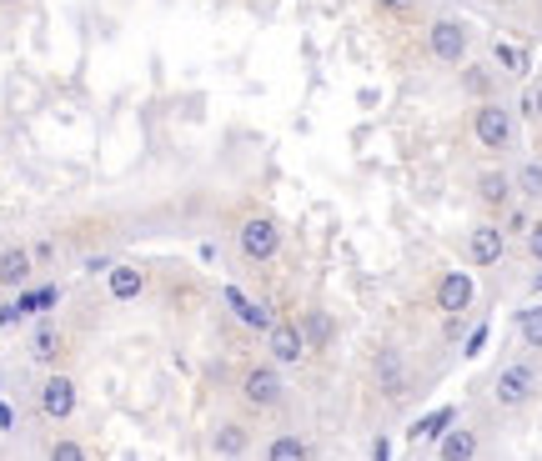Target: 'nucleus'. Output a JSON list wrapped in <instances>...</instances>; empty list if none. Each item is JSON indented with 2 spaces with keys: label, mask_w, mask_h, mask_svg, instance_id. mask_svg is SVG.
I'll return each mask as SVG.
<instances>
[{
  "label": "nucleus",
  "mask_w": 542,
  "mask_h": 461,
  "mask_svg": "<svg viewBox=\"0 0 542 461\" xmlns=\"http://www.w3.org/2000/svg\"><path fill=\"white\" fill-rule=\"evenodd\" d=\"M452 421H457V411H452V406H437V411H427V417L412 426V441H432V436H442Z\"/></svg>",
  "instance_id": "f8f14e48"
},
{
  "label": "nucleus",
  "mask_w": 542,
  "mask_h": 461,
  "mask_svg": "<svg viewBox=\"0 0 542 461\" xmlns=\"http://www.w3.org/2000/svg\"><path fill=\"white\" fill-rule=\"evenodd\" d=\"M302 351H306V336L296 326H271V356L277 362H296Z\"/></svg>",
  "instance_id": "9d476101"
},
{
  "label": "nucleus",
  "mask_w": 542,
  "mask_h": 461,
  "mask_svg": "<svg viewBox=\"0 0 542 461\" xmlns=\"http://www.w3.org/2000/svg\"><path fill=\"white\" fill-rule=\"evenodd\" d=\"M427 45H432L437 60L462 66V56H467V26H462V20H437V26L427 30Z\"/></svg>",
  "instance_id": "7ed1b4c3"
},
{
  "label": "nucleus",
  "mask_w": 542,
  "mask_h": 461,
  "mask_svg": "<svg viewBox=\"0 0 542 461\" xmlns=\"http://www.w3.org/2000/svg\"><path fill=\"white\" fill-rule=\"evenodd\" d=\"M528 251L542 261V221H532V226H528Z\"/></svg>",
  "instance_id": "bb28decb"
},
{
  "label": "nucleus",
  "mask_w": 542,
  "mask_h": 461,
  "mask_svg": "<svg viewBox=\"0 0 542 461\" xmlns=\"http://www.w3.org/2000/svg\"><path fill=\"white\" fill-rule=\"evenodd\" d=\"M473 131L487 151H507L513 146V115H507V106H482L473 115Z\"/></svg>",
  "instance_id": "f257e3e1"
},
{
  "label": "nucleus",
  "mask_w": 542,
  "mask_h": 461,
  "mask_svg": "<svg viewBox=\"0 0 542 461\" xmlns=\"http://www.w3.org/2000/svg\"><path fill=\"white\" fill-rule=\"evenodd\" d=\"M376 377H382V392H387V396H402L407 392V377H402L397 351H382V356H376Z\"/></svg>",
  "instance_id": "9b49d317"
},
{
  "label": "nucleus",
  "mask_w": 542,
  "mask_h": 461,
  "mask_svg": "<svg viewBox=\"0 0 542 461\" xmlns=\"http://www.w3.org/2000/svg\"><path fill=\"white\" fill-rule=\"evenodd\" d=\"M266 457H271V461H302V457H306V447L296 441V436H277V441L266 447Z\"/></svg>",
  "instance_id": "aec40b11"
},
{
  "label": "nucleus",
  "mask_w": 542,
  "mask_h": 461,
  "mask_svg": "<svg viewBox=\"0 0 542 461\" xmlns=\"http://www.w3.org/2000/svg\"><path fill=\"white\" fill-rule=\"evenodd\" d=\"M498 60H502V70H513V76H522V70H528V51H522V45H507V41H502L498 45Z\"/></svg>",
  "instance_id": "4be33fe9"
},
{
  "label": "nucleus",
  "mask_w": 542,
  "mask_h": 461,
  "mask_svg": "<svg viewBox=\"0 0 542 461\" xmlns=\"http://www.w3.org/2000/svg\"><path fill=\"white\" fill-rule=\"evenodd\" d=\"M247 451V436L237 432V426H226L222 436H216V457H241Z\"/></svg>",
  "instance_id": "5701e85b"
},
{
  "label": "nucleus",
  "mask_w": 542,
  "mask_h": 461,
  "mask_svg": "<svg viewBox=\"0 0 542 461\" xmlns=\"http://www.w3.org/2000/svg\"><path fill=\"white\" fill-rule=\"evenodd\" d=\"M26 276H30V251H20V246H15V251L0 256V286H20Z\"/></svg>",
  "instance_id": "4468645a"
},
{
  "label": "nucleus",
  "mask_w": 542,
  "mask_h": 461,
  "mask_svg": "<svg viewBox=\"0 0 542 461\" xmlns=\"http://www.w3.org/2000/svg\"><path fill=\"white\" fill-rule=\"evenodd\" d=\"M51 457H56V461H81L85 451L76 447V441H56V447H51Z\"/></svg>",
  "instance_id": "393cba45"
},
{
  "label": "nucleus",
  "mask_w": 542,
  "mask_h": 461,
  "mask_svg": "<svg viewBox=\"0 0 542 461\" xmlns=\"http://www.w3.org/2000/svg\"><path fill=\"white\" fill-rule=\"evenodd\" d=\"M532 381H538V377H532L528 362L507 366V371L498 377V401H502V406H522V401L532 396Z\"/></svg>",
  "instance_id": "423d86ee"
},
{
  "label": "nucleus",
  "mask_w": 542,
  "mask_h": 461,
  "mask_svg": "<svg viewBox=\"0 0 542 461\" xmlns=\"http://www.w3.org/2000/svg\"><path fill=\"white\" fill-rule=\"evenodd\" d=\"M376 5H382V11H392V15H407V11H412V0H376Z\"/></svg>",
  "instance_id": "cd10ccee"
},
{
  "label": "nucleus",
  "mask_w": 542,
  "mask_h": 461,
  "mask_svg": "<svg viewBox=\"0 0 542 461\" xmlns=\"http://www.w3.org/2000/svg\"><path fill=\"white\" fill-rule=\"evenodd\" d=\"M30 356H36V362H61V331H51V326L36 331L30 336Z\"/></svg>",
  "instance_id": "f3484780"
},
{
  "label": "nucleus",
  "mask_w": 542,
  "mask_h": 461,
  "mask_svg": "<svg viewBox=\"0 0 542 461\" xmlns=\"http://www.w3.org/2000/svg\"><path fill=\"white\" fill-rule=\"evenodd\" d=\"M0 5H15V0H0Z\"/></svg>",
  "instance_id": "7c9ffc66"
},
{
  "label": "nucleus",
  "mask_w": 542,
  "mask_h": 461,
  "mask_svg": "<svg viewBox=\"0 0 542 461\" xmlns=\"http://www.w3.org/2000/svg\"><path fill=\"white\" fill-rule=\"evenodd\" d=\"M467 251H473V266H498L502 261V226H477Z\"/></svg>",
  "instance_id": "6e6552de"
},
{
  "label": "nucleus",
  "mask_w": 542,
  "mask_h": 461,
  "mask_svg": "<svg viewBox=\"0 0 542 461\" xmlns=\"http://www.w3.org/2000/svg\"><path fill=\"white\" fill-rule=\"evenodd\" d=\"M41 411L51 421H66L70 411H76V381H70V377H51V381H45V386H41Z\"/></svg>",
  "instance_id": "39448f33"
},
{
  "label": "nucleus",
  "mask_w": 542,
  "mask_h": 461,
  "mask_svg": "<svg viewBox=\"0 0 542 461\" xmlns=\"http://www.w3.org/2000/svg\"><path fill=\"white\" fill-rule=\"evenodd\" d=\"M226 306L237 311L247 326H256V331H271V311H262L256 301H251V296H241L237 286H226Z\"/></svg>",
  "instance_id": "1a4fd4ad"
},
{
  "label": "nucleus",
  "mask_w": 542,
  "mask_h": 461,
  "mask_svg": "<svg viewBox=\"0 0 542 461\" xmlns=\"http://www.w3.org/2000/svg\"><path fill=\"white\" fill-rule=\"evenodd\" d=\"M532 111H538V115H542V85H538V96H532Z\"/></svg>",
  "instance_id": "c85d7f7f"
},
{
  "label": "nucleus",
  "mask_w": 542,
  "mask_h": 461,
  "mask_svg": "<svg viewBox=\"0 0 542 461\" xmlns=\"http://www.w3.org/2000/svg\"><path fill=\"white\" fill-rule=\"evenodd\" d=\"M517 186H522L528 196H542V166H522L517 171Z\"/></svg>",
  "instance_id": "b1692460"
},
{
  "label": "nucleus",
  "mask_w": 542,
  "mask_h": 461,
  "mask_svg": "<svg viewBox=\"0 0 542 461\" xmlns=\"http://www.w3.org/2000/svg\"><path fill=\"white\" fill-rule=\"evenodd\" d=\"M507 191H513V181H507L502 171H487L482 181H477V196H482L487 206H502V201H507Z\"/></svg>",
  "instance_id": "2eb2a0df"
},
{
  "label": "nucleus",
  "mask_w": 542,
  "mask_h": 461,
  "mask_svg": "<svg viewBox=\"0 0 542 461\" xmlns=\"http://www.w3.org/2000/svg\"><path fill=\"white\" fill-rule=\"evenodd\" d=\"M517 331H522V341H528V346H542V306L522 311V316H517Z\"/></svg>",
  "instance_id": "6ab92c4d"
},
{
  "label": "nucleus",
  "mask_w": 542,
  "mask_h": 461,
  "mask_svg": "<svg viewBox=\"0 0 542 461\" xmlns=\"http://www.w3.org/2000/svg\"><path fill=\"white\" fill-rule=\"evenodd\" d=\"M532 286H538V291H542V271H538V281H532Z\"/></svg>",
  "instance_id": "c756f323"
},
{
  "label": "nucleus",
  "mask_w": 542,
  "mask_h": 461,
  "mask_svg": "<svg viewBox=\"0 0 542 461\" xmlns=\"http://www.w3.org/2000/svg\"><path fill=\"white\" fill-rule=\"evenodd\" d=\"M442 457H447V461L477 457V436H473V432H442Z\"/></svg>",
  "instance_id": "dca6fc26"
},
{
  "label": "nucleus",
  "mask_w": 542,
  "mask_h": 461,
  "mask_svg": "<svg viewBox=\"0 0 542 461\" xmlns=\"http://www.w3.org/2000/svg\"><path fill=\"white\" fill-rule=\"evenodd\" d=\"M241 392H247L251 406H277V401H281V377L271 371V366H256V371L247 377V386H241Z\"/></svg>",
  "instance_id": "0eeeda50"
},
{
  "label": "nucleus",
  "mask_w": 542,
  "mask_h": 461,
  "mask_svg": "<svg viewBox=\"0 0 542 461\" xmlns=\"http://www.w3.org/2000/svg\"><path fill=\"white\" fill-rule=\"evenodd\" d=\"M302 336L306 341H311V346H327V341H332V316H306V326H302Z\"/></svg>",
  "instance_id": "412c9836"
},
{
  "label": "nucleus",
  "mask_w": 542,
  "mask_h": 461,
  "mask_svg": "<svg viewBox=\"0 0 542 461\" xmlns=\"http://www.w3.org/2000/svg\"><path fill=\"white\" fill-rule=\"evenodd\" d=\"M111 296L116 301H136L141 296V271L136 266H116L111 261Z\"/></svg>",
  "instance_id": "ddd939ff"
},
{
  "label": "nucleus",
  "mask_w": 542,
  "mask_h": 461,
  "mask_svg": "<svg viewBox=\"0 0 542 461\" xmlns=\"http://www.w3.org/2000/svg\"><path fill=\"white\" fill-rule=\"evenodd\" d=\"M56 286H41V291H26V296H15V306H20V316H36V311H51L56 306Z\"/></svg>",
  "instance_id": "a211bd4d"
},
{
  "label": "nucleus",
  "mask_w": 542,
  "mask_h": 461,
  "mask_svg": "<svg viewBox=\"0 0 542 461\" xmlns=\"http://www.w3.org/2000/svg\"><path fill=\"white\" fill-rule=\"evenodd\" d=\"M482 346H487V326H477V331L467 336V346H462V351H467V356H482Z\"/></svg>",
  "instance_id": "a878e982"
},
{
  "label": "nucleus",
  "mask_w": 542,
  "mask_h": 461,
  "mask_svg": "<svg viewBox=\"0 0 542 461\" xmlns=\"http://www.w3.org/2000/svg\"><path fill=\"white\" fill-rule=\"evenodd\" d=\"M277 246H281V231H277L271 216H251V221L241 226V251H247L251 261H271Z\"/></svg>",
  "instance_id": "f03ea898"
},
{
  "label": "nucleus",
  "mask_w": 542,
  "mask_h": 461,
  "mask_svg": "<svg viewBox=\"0 0 542 461\" xmlns=\"http://www.w3.org/2000/svg\"><path fill=\"white\" fill-rule=\"evenodd\" d=\"M437 306H442L447 316H457V311L473 306V276H467V271H447V276L437 281Z\"/></svg>",
  "instance_id": "20e7f679"
}]
</instances>
